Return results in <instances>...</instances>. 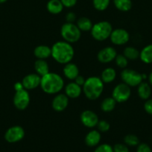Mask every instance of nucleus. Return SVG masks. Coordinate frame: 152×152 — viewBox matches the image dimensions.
I'll return each instance as SVG.
<instances>
[{
  "mask_svg": "<svg viewBox=\"0 0 152 152\" xmlns=\"http://www.w3.org/2000/svg\"><path fill=\"white\" fill-rule=\"evenodd\" d=\"M75 50L70 43L66 41H58L52 47V56L58 63L66 65L72 60Z\"/></svg>",
  "mask_w": 152,
  "mask_h": 152,
  "instance_id": "f257e3e1",
  "label": "nucleus"
},
{
  "mask_svg": "<svg viewBox=\"0 0 152 152\" xmlns=\"http://www.w3.org/2000/svg\"><path fill=\"white\" fill-rule=\"evenodd\" d=\"M64 87L63 77L56 73H48L41 77L40 88L43 92L49 95L57 94Z\"/></svg>",
  "mask_w": 152,
  "mask_h": 152,
  "instance_id": "f03ea898",
  "label": "nucleus"
},
{
  "mask_svg": "<svg viewBox=\"0 0 152 152\" xmlns=\"http://www.w3.org/2000/svg\"><path fill=\"white\" fill-rule=\"evenodd\" d=\"M104 85L100 77H90L85 80L82 91L85 96L89 100H96L101 96L104 91Z\"/></svg>",
  "mask_w": 152,
  "mask_h": 152,
  "instance_id": "7ed1b4c3",
  "label": "nucleus"
},
{
  "mask_svg": "<svg viewBox=\"0 0 152 152\" xmlns=\"http://www.w3.org/2000/svg\"><path fill=\"white\" fill-rule=\"evenodd\" d=\"M113 30V27L110 22L107 21H101L94 24L90 32L94 39L98 42H103L110 38Z\"/></svg>",
  "mask_w": 152,
  "mask_h": 152,
  "instance_id": "20e7f679",
  "label": "nucleus"
},
{
  "mask_svg": "<svg viewBox=\"0 0 152 152\" xmlns=\"http://www.w3.org/2000/svg\"><path fill=\"white\" fill-rule=\"evenodd\" d=\"M61 34L64 41L70 43L77 42L81 37V31L75 23L66 22L61 28Z\"/></svg>",
  "mask_w": 152,
  "mask_h": 152,
  "instance_id": "39448f33",
  "label": "nucleus"
},
{
  "mask_svg": "<svg viewBox=\"0 0 152 152\" xmlns=\"http://www.w3.org/2000/svg\"><path fill=\"white\" fill-rule=\"evenodd\" d=\"M122 82L130 87H137L143 81L142 74L129 68H125L121 73Z\"/></svg>",
  "mask_w": 152,
  "mask_h": 152,
  "instance_id": "423d86ee",
  "label": "nucleus"
},
{
  "mask_svg": "<svg viewBox=\"0 0 152 152\" xmlns=\"http://www.w3.org/2000/svg\"><path fill=\"white\" fill-rule=\"evenodd\" d=\"M131 95V89L130 86L125 83H119L113 88L112 92V97L116 102H125L129 99Z\"/></svg>",
  "mask_w": 152,
  "mask_h": 152,
  "instance_id": "0eeeda50",
  "label": "nucleus"
},
{
  "mask_svg": "<svg viewBox=\"0 0 152 152\" xmlns=\"http://www.w3.org/2000/svg\"><path fill=\"white\" fill-rule=\"evenodd\" d=\"M30 100H31V98H30L28 90L22 88L19 91H15L13 102L15 108H17L18 110L23 111V110L26 109L29 105Z\"/></svg>",
  "mask_w": 152,
  "mask_h": 152,
  "instance_id": "6e6552de",
  "label": "nucleus"
},
{
  "mask_svg": "<svg viewBox=\"0 0 152 152\" xmlns=\"http://www.w3.org/2000/svg\"><path fill=\"white\" fill-rule=\"evenodd\" d=\"M25 130L20 126L9 128L4 134V140L9 143H15L22 140L25 137Z\"/></svg>",
  "mask_w": 152,
  "mask_h": 152,
  "instance_id": "1a4fd4ad",
  "label": "nucleus"
},
{
  "mask_svg": "<svg viewBox=\"0 0 152 152\" xmlns=\"http://www.w3.org/2000/svg\"><path fill=\"white\" fill-rule=\"evenodd\" d=\"M110 39L113 45H123L129 41L130 34L123 28H117L113 30L110 36Z\"/></svg>",
  "mask_w": 152,
  "mask_h": 152,
  "instance_id": "9d476101",
  "label": "nucleus"
},
{
  "mask_svg": "<svg viewBox=\"0 0 152 152\" xmlns=\"http://www.w3.org/2000/svg\"><path fill=\"white\" fill-rule=\"evenodd\" d=\"M80 120L82 124L86 128L92 129L95 127L98 124V117L94 111L91 110H85L80 114Z\"/></svg>",
  "mask_w": 152,
  "mask_h": 152,
  "instance_id": "9b49d317",
  "label": "nucleus"
},
{
  "mask_svg": "<svg viewBox=\"0 0 152 152\" xmlns=\"http://www.w3.org/2000/svg\"><path fill=\"white\" fill-rule=\"evenodd\" d=\"M117 56L116 50L113 47H105L100 50L97 54V59L101 63L106 64L112 62Z\"/></svg>",
  "mask_w": 152,
  "mask_h": 152,
  "instance_id": "f8f14e48",
  "label": "nucleus"
},
{
  "mask_svg": "<svg viewBox=\"0 0 152 152\" xmlns=\"http://www.w3.org/2000/svg\"><path fill=\"white\" fill-rule=\"evenodd\" d=\"M41 82V77L37 74H29L25 76L22 79V84L24 88L26 90H34L40 86Z\"/></svg>",
  "mask_w": 152,
  "mask_h": 152,
  "instance_id": "ddd939ff",
  "label": "nucleus"
},
{
  "mask_svg": "<svg viewBox=\"0 0 152 152\" xmlns=\"http://www.w3.org/2000/svg\"><path fill=\"white\" fill-rule=\"evenodd\" d=\"M69 98L65 94H57L52 102V107L57 112H62L69 105Z\"/></svg>",
  "mask_w": 152,
  "mask_h": 152,
  "instance_id": "4468645a",
  "label": "nucleus"
},
{
  "mask_svg": "<svg viewBox=\"0 0 152 152\" xmlns=\"http://www.w3.org/2000/svg\"><path fill=\"white\" fill-rule=\"evenodd\" d=\"M82 93V87L75 82L69 83L65 87V94L70 99L79 97Z\"/></svg>",
  "mask_w": 152,
  "mask_h": 152,
  "instance_id": "2eb2a0df",
  "label": "nucleus"
},
{
  "mask_svg": "<svg viewBox=\"0 0 152 152\" xmlns=\"http://www.w3.org/2000/svg\"><path fill=\"white\" fill-rule=\"evenodd\" d=\"M101 136L99 131L92 130L86 134L85 137V143L89 147H95L98 145L101 141Z\"/></svg>",
  "mask_w": 152,
  "mask_h": 152,
  "instance_id": "dca6fc26",
  "label": "nucleus"
},
{
  "mask_svg": "<svg viewBox=\"0 0 152 152\" xmlns=\"http://www.w3.org/2000/svg\"><path fill=\"white\" fill-rule=\"evenodd\" d=\"M63 73L66 78L70 80H74L79 75L78 67L75 63L70 62L64 65Z\"/></svg>",
  "mask_w": 152,
  "mask_h": 152,
  "instance_id": "f3484780",
  "label": "nucleus"
},
{
  "mask_svg": "<svg viewBox=\"0 0 152 152\" xmlns=\"http://www.w3.org/2000/svg\"><path fill=\"white\" fill-rule=\"evenodd\" d=\"M34 55L37 59H47L52 56V48L48 45H40L34 48Z\"/></svg>",
  "mask_w": 152,
  "mask_h": 152,
  "instance_id": "a211bd4d",
  "label": "nucleus"
},
{
  "mask_svg": "<svg viewBox=\"0 0 152 152\" xmlns=\"http://www.w3.org/2000/svg\"><path fill=\"white\" fill-rule=\"evenodd\" d=\"M137 94L139 97L142 100H147L151 95V86L145 82H142L137 86Z\"/></svg>",
  "mask_w": 152,
  "mask_h": 152,
  "instance_id": "6ab92c4d",
  "label": "nucleus"
},
{
  "mask_svg": "<svg viewBox=\"0 0 152 152\" xmlns=\"http://www.w3.org/2000/svg\"><path fill=\"white\" fill-rule=\"evenodd\" d=\"M64 6L63 5L61 0H49L46 4V9L50 13L54 15L59 14L63 10Z\"/></svg>",
  "mask_w": 152,
  "mask_h": 152,
  "instance_id": "aec40b11",
  "label": "nucleus"
},
{
  "mask_svg": "<svg viewBox=\"0 0 152 152\" xmlns=\"http://www.w3.org/2000/svg\"><path fill=\"white\" fill-rule=\"evenodd\" d=\"M34 70L36 74L40 77L46 75L49 73V66L46 59H37L34 62Z\"/></svg>",
  "mask_w": 152,
  "mask_h": 152,
  "instance_id": "412c9836",
  "label": "nucleus"
},
{
  "mask_svg": "<svg viewBox=\"0 0 152 152\" xmlns=\"http://www.w3.org/2000/svg\"><path fill=\"white\" fill-rule=\"evenodd\" d=\"M116 77V71L113 68H106L102 71L101 75V80L104 84H109L115 80Z\"/></svg>",
  "mask_w": 152,
  "mask_h": 152,
  "instance_id": "4be33fe9",
  "label": "nucleus"
},
{
  "mask_svg": "<svg viewBox=\"0 0 152 152\" xmlns=\"http://www.w3.org/2000/svg\"><path fill=\"white\" fill-rule=\"evenodd\" d=\"M139 59L145 64L152 63V44L145 46L139 53Z\"/></svg>",
  "mask_w": 152,
  "mask_h": 152,
  "instance_id": "5701e85b",
  "label": "nucleus"
},
{
  "mask_svg": "<svg viewBox=\"0 0 152 152\" xmlns=\"http://www.w3.org/2000/svg\"><path fill=\"white\" fill-rule=\"evenodd\" d=\"M76 25L81 31H90L93 26L92 21L89 18L85 17V16L79 18L77 20Z\"/></svg>",
  "mask_w": 152,
  "mask_h": 152,
  "instance_id": "b1692460",
  "label": "nucleus"
},
{
  "mask_svg": "<svg viewBox=\"0 0 152 152\" xmlns=\"http://www.w3.org/2000/svg\"><path fill=\"white\" fill-rule=\"evenodd\" d=\"M116 101L113 99V97H107L104 99V100L101 102V109L104 112L109 113L113 111L116 107Z\"/></svg>",
  "mask_w": 152,
  "mask_h": 152,
  "instance_id": "393cba45",
  "label": "nucleus"
},
{
  "mask_svg": "<svg viewBox=\"0 0 152 152\" xmlns=\"http://www.w3.org/2000/svg\"><path fill=\"white\" fill-rule=\"evenodd\" d=\"M113 4L116 9L122 12H128L132 7L131 0H113Z\"/></svg>",
  "mask_w": 152,
  "mask_h": 152,
  "instance_id": "a878e982",
  "label": "nucleus"
},
{
  "mask_svg": "<svg viewBox=\"0 0 152 152\" xmlns=\"http://www.w3.org/2000/svg\"><path fill=\"white\" fill-rule=\"evenodd\" d=\"M139 53L138 49L132 46H128L124 49L123 55L128 60H136L139 58Z\"/></svg>",
  "mask_w": 152,
  "mask_h": 152,
  "instance_id": "bb28decb",
  "label": "nucleus"
},
{
  "mask_svg": "<svg viewBox=\"0 0 152 152\" xmlns=\"http://www.w3.org/2000/svg\"><path fill=\"white\" fill-rule=\"evenodd\" d=\"M110 0H92V4L95 10L104 11L109 7Z\"/></svg>",
  "mask_w": 152,
  "mask_h": 152,
  "instance_id": "cd10ccee",
  "label": "nucleus"
},
{
  "mask_svg": "<svg viewBox=\"0 0 152 152\" xmlns=\"http://www.w3.org/2000/svg\"><path fill=\"white\" fill-rule=\"evenodd\" d=\"M124 142L128 146H137L139 144V140L135 134H128L124 138Z\"/></svg>",
  "mask_w": 152,
  "mask_h": 152,
  "instance_id": "c85d7f7f",
  "label": "nucleus"
},
{
  "mask_svg": "<svg viewBox=\"0 0 152 152\" xmlns=\"http://www.w3.org/2000/svg\"><path fill=\"white\" fill-rule=\"evenodd\" d=\"M115 62H116V65L119 68L125 69L128 64V59L124 56L123 54H117V56L115 58Z\"/></svg>",
  "mask_w": 152,
  "mask_h": 152,
  "instance_id": "c756f323",
  "label": "nucleus"
},
{
  "mask_svg": "<svg viewBox=\"0 0 152 152\" xmlns=\"http://www.w3.org/2000/svg\"><path fill=\"white\" fill-rule=\"evenodd\" d=\"M96 126L100 132H107L110 129V123L106 120H99Z\"/></svg>",
  "mask_w": 152,
  "mask_h": 152,
  "instance_id": "7c9ffc66",
  "label": "nucleus"
},
{
  "mask_svg": "<svg viewBox=\"0 0 152 152\" xmlns=\"http://www.w3.org/2000/svg\"><path fill=\"white\" fill-rule=\"evenodd\" d=\"M94 152H114L113 148L110 145L107 143L101 144V145H97Z\"/></svg>",
  "mask_w": 152,
  "mask_h": 152,
  "instance_id": "2f4dec72",
  "label": "nucleus"
},
{
  "mask_svg": "<svg viewBox=\"0 0 152 152\" xmlns=\"http://www.w3.org/2000/svg\"><path fill=\"white\" fill-rule=\"evenodd\" d=\"M113 148L114 152H130L129 148L126 144L117 143Z\"/></svg>",
  "mask_w": 152,
  "mask_h": 152,
  "instance_id": "473e14b6",
  "label": "nucleus"
},
{
  "mask_svg": "<svg viewBox=\"0 0 152 152\" xmlns=\"http://www.w3.org/2000/svg\"><path fill=\"white\" fill-rule=\"evenodd\" d=\"M137 152H152L151 148L148 144L139 143L137 145Z\"/></svg>",
  "mask_w": 152,
  "mask_h": 152,
  "instance_id": "72a5a7b5",
  "label": "nucleus"
},
{
  "mask_svg": "<svg viewBox=\"0 0 152 152\" xmlns=\"http://www.w3.org/2000/svg\"><path fill=\"white\" fill-rule=\"evenodd\" d=\"M144 109L147 114L152 115V99L149 98L148 99L145 100L144 104Z\"/></svg>",
  "mask_w": 152,
  "mask_h": 152,
  "instance_id": "f704fd0d",
  "label": "nucleus"
},
{
  "mask_svg": "<svg viewBox=\"0 0 152 152\" xmlns=\"http://www.w3.org/2000/svg\"><path fill=\"white\" fill-rule=\"evenodd\" d=\"M61 1L64 7L69 8V7H74L77 4V0H61Z\"/></svg>",
  "mask_w": 152,
  "mask_h": 152,
  "instance_id": "c9c22d12",
  "label": "nucleus"
},
{
  "mask_svg": "<svg viewBox=\"0 0 152 152\" xmlns=\"http://www.w3.org/2000/svg\"><path fill=\"white\" fill-rule=\"evenodd\" d=\"M66 22H70V23H75L76 21V15L73 12H69L66 15Z\"/></svg>",
  "mask_w": 152,
  "mask_h": 152,
  "instance_id": "e433bc0d",
  "label": "nucleus"
},
{
  "mask_svg": "<svg viewBox=\"0 0 152 152\" xmlns=\"http://www.w3.org/2000/svg\"><path fill=\"white\" fill-rule=\"evenodd\" d=\"M85 80H86L84 79V77H82L81 75H78L75 79L74 82L75 83H77L78 86H83V84H84V83H85Z\"/></svg>",
  "mask_w": 152,
  "mask_h": 152,
  "instance_id": "4c0bfd02",
  "label": "nucleus"
},
{
  "mask_svg": "<svg viewBox=\"0 0 152 152\" xmlns=\"http://www.w3.org/2000/svg\"><path fill=\"white\" fill-rule=\"evenodd\" d=\"M24 88L23 86H22V82H18V83H16L14 84V90L15 91H19L21 90V89Z\"/></svg>",
  "mask_w": 152,
  "mask_h": 152,
  "instance_id": "58836bf2",
  "label": "nucleus"
},
{
  "mask_svg": "<svg viewBox=\"0 0 152 152\" xmlns=\"http://www.w3.org/2000/svg\"><path fill=\"white\" fill-rule=\"evenodd\" d=\"M148 83L150 84V86H152V71L148 76Z\"/></svg>",
  "mask_w": 152,
  "mask_h": 152,
  "instance_id": "ea45409f",
  "label": "nucleus"
},
{
  "mask_svg": "<svg viewBox=\"0 0 152 152\" xmlns=\"http://www.w3.org/2000/svg\"><path fill=\"white\" fill-rule=\"evenodd\" d=\"M7 0H0V4H3V3H5Z\"/></svg>",
  "mask_w": 152,
  "mask_h": 152,
  "instance_id": "a19ab883",
  "label": "nucleus"
}]
</instances>
